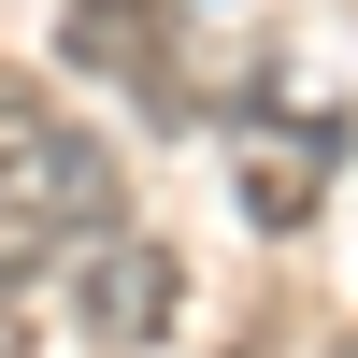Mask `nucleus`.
<instances>
[{
  "label": "nucleus",
  "mask_w": 358,
  "mask_h": 358,
  "mask_svg": "<svg viewBox=\"0 0 358 358\" xmlns=\"http://www.w3.org/2000/svg\"><path fill=\"white\" fill-rule=\"evenodd\" d=\"M115 201H129L115 143H86L72 115H57L43 86L15 72V57H0V273L101 244V229H115Z\"/></svg>",
  "instance_id": "f257e3e1"
},
{
  "label": "nucleus",
  "mask_w": 358,
  "mask_h": 358,
  "mask_svg": "<svg viewBox=\"0 0 358 358\" xmlns=\"http://www.w3.org/2000/svg\"><path fill=\"white\" fill-rule=\"evenodd\" d=\"M330 158H344V129H330L287 72H258L244 101H229V187H244V215H258V229H301V215H315V187H330Z\"/></svg>",
  "instance_id": "f03ea898"
},
{
  "label": "nucleus",
  "mask_w": 358,
  "mask_h": 358,
  "mask_svg": "<svg viewBox=\"0 0 358 358\" xmlns=\"http://www.w3.org/2000/svg\"><path fill=\"white\" fill-rule=\"evenodd\" d=\"M57 57L86 86H129L143 115H187V29H172V0H57Z\"/></svg>",
  "instance_id": "7ed1b4c3"
},
{
  "label": "nucleus",
  "mask_w": 358,
  "mask_h": 358,
  "mask_svg": "<svg viewBox=\"0 0 358 358\" xmlns=\"http://www.w3.org/2000/svg\"><path fill=\"white\" fill-rule=\"evenodd\" d=\"M172 244H143V229H101V244H72V330L101 344V358H143L172 330Z\"/></svg>",
  "instance_id": "20e7f679"
},
{
  "label": "nucleus",
  "mask_w": 358,
  "mask_h": 358,
  "mask_svg": "<svg viewBox=\"0 0 358 358\" xmlns=\"http://www.w3.org/2000/svg\"><path fill=\"white\" fill-rule=\"evenodd\" d=\"M0 358H29V330H15V315H0Z\"/></svg>",
  "instance_id": "39448f33"
},
{
  "label": "nucleus",
  "mask_w": 358,
  "mask_h": 358,
  "mask_svg": "<svg viewBox=\"0 0 358 358\" xmlns=\"http://www.w3.org/2000/svg\"><path fill=\"white\" fill-rule=\"evenodd\" d=\"M229 358H273V344H229Z\"/></svg>",
  "instance_id": "423d86ee"
}]
</instances>
